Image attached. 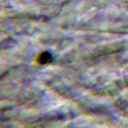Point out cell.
I'll use <instances>...</instances> for the list:
<instances>
[{
  "label": "cell",
  "instance_id": "obj_1",
  "mask_svg": "<svg viewBox=\"0 0 128 128\" xmlns=\"http://www.w3.org/2000/svg\"><path fill=\"white\" fill-rule=\"evenodd\" d=\"M52 55L51 52H48V51H45V52H42L41 54L38 55L37 57V62L42 65L48 64V62H51L52 60Z\"/></svg>",
  "mask_w": 128,
  "mask_h": 128
}]
</instances>
